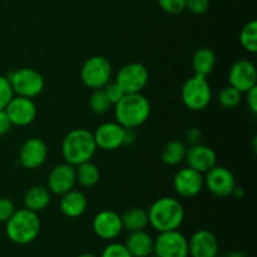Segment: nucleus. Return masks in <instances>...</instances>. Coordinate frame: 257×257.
<instances>
[{
    "label": "nucleus",
    "mask_w": 257,
    "mask_h": 257,
    "mask_svg": "<svg viewBox=\"0 0 257 257\" xmlns=\"http://www.w3.org/2000/svg\"><path fill=\"white\" fill-rule=\"evenodd\" d=\"M88 206L87 197L82 191L70 190L67 193L62 195L59 202V208L64 216L69 218L80 217L85 212Z\"/></svg>",
    "instance_id": "nucleus-20"
},
{
    "label": "nucleus",
    "mask_w": 257,
    "mask_h": 257,
    "mask_svg": "<svg viewBox=\"0 0 257 257\" xmlns=\"http://www.w3.org/2000/svg\"><path fill=\"white\" fill-rule=\"evenodd\" d=\"M186 152H187V148H186V145L183 142L177 140L168 141L162 148L161 160L166 165L176 166L185 160Z\"/></svg>",
    "instance_id": "nucleus-25"
},
{
    "label": "nucleus",
    "mask_w": 257,
    "mask_h": 257,
    "mask_svg": "<svg viewBox=\"0 0 257 257\" xmlns=\"http://www.w3.org/2000/svg\"><path fill=\"white\" fill-rule=\"evenodd\" d=\"M147 68L141 63H130L118 70L115 83L124 90L125 94L141 93L148 83Z\"/></svg>",
    "instance_id": "nucleus-9"
},
{
    "label": "nucleus",
    "mask_w": 257,
    "mask_h": 257,
    "mask_svg": "<svg viewBox=\"0 0 257 257\" xmlns=\"http://www.w3.org/2000/svg\"><path fill=\"white\" fill-rule=\"evenodd\" d=\"M12 122H10L9 117H8L5 109H0V136L5 135L12 128Z\"/></svg>",
    "instance_id": "nucleus-38"
},
{
    "label": "nucleus",
    "mask_w": 257,
    "mask_h": 257,
    "mask_svg": "<svg viewBox=\"0 0 257 257\" xmlns=\"http://www.w3.org/2000/svg\"><path fill=\"white\" fill-rule=\"evenodd\" d=\"M100 257H133L128 252L124 243H110L103 250Z\"/></svg>",
    "instance_id": "nucleus-33"
},
{
    "label": "nucleus",
    "mask_w": 257,
    "mask_h": 257,
    "mask_svg": "<svg viewBox=\"0 0 257 257\" xmlns=\"http://www.w3.org/2000/svg\"><path fill=\"white\" fill-rule=\"evenodd\" d=\"M246 102H247L248 108L253 114L257 113V85L251 88L250 90L246 92Z\"/></svg>",
    "instance_id": "nucleus-37"
},
{
    "label": "nucleus",
    "mask_w": 257,
    "mask_h": 257,
    "mask_svg": "<svg viewBox=\"0 0 257 257\" xmlns=\"http://www.w3.org/2000/svg\"><path fill=\"white\" fill-rule=\"evenodd\" d=\"M89 107L95 114H104L112 107V103L108 99L105 92L102 89H94L89 98Z\"/></svg>",
    "instance_id": "nucleus-28"
},
{
    "label": "nucleus",
    "mask_w": 257,
    "mask_h": 257,
    "mask_svg": "<svg viewBox=\"0 0 257 257\" xmlns=\"http://www.w3.org/2000/svg\"><path fill=\"white\" fill-rule=\"evenodd\" d=\"M14 97V92L8 77L0 74V109H5L10 99Z\"/></svg>",
    "instance_id": "nucleus-30"
},
{
    "label": "nucleus",
    "mask_w": 257,
    "mask_h": 257,
    "mask_svg": "<svg viewBox=\"0 0 257 257\" xmlns=\"http://www.w3.org/2000/svg\"><path fill=\"white\" fill-rule=\"evenodd\" d=\"M232 195L237 198H242L243 195H245V191H243L241 187H238V186H236L235 190H233V192H232Z\"/></svg>",
    "instance_id": "nucleus-39"
},
{
    "label": "nucleus",
    "mask_w": 257,
    "mask_h": 257,
    "mask_svg": "<svg viewBox=\"0 0 257 257\" xmlns=\"http://www.w3.org/2000/svg\"><path fill=\"white\" fill-rule=\"evenodd\" d=\"M227 257H246V256L245 253L241 252V251H233V252H231Z\"/></svg>",
    "instance_id": "nucleus-40"
},
{
    "label": "nucleus",
    "mask_w": 257,
    "mask_h": 257,
    "mask_svg": "<svg viewBox=\"0 0 257 257\" xmlns=\"http://www.w3.org/2000/svg\"><path fill=\"white\" fill-rule=\"evenodd\" d=\"M93 231L103 240H113L120 235L123 230L122 218L117 212L110 210L100 211L93 218Z\"/></svg>",
    "instance_id": "nucleus-17"
},
{
    "label": "nucleus",
    "mask_w": 257,
    "mask_h": 257,
    "mask_svg": "<svg viewBox=\"0 0 257 257\" xmlns=\"http://www.w3.org/2000/svg\"><path fill=\"white\" fill-rule=\"evenodd\" d=\"M218 241L211 231L198 230L188 240V256L217 257Z\"/></svg>",
    "instance_id": "nucleus-18"
},
{
    "label": "nucleus",
    "mask_w": 257,
    "mask_h": 257,
    "mask_svg": "<svg viewBox=\"0 0 257 257\" xmlns=\"http://www.w3.org/2000/svg\"><path fill=\"white\" fill-rule=\"evenodd\" d=\"M186 140H187L188 143H191V146L198 145L202 141V132L198 127H191L186 132Z\"/></svg>",
    "instance_id": "nucleus-36"
},
{
    "label": "nucleus",
    "mask_w": 257,
    "mask_h": 257,
    "mask_svg": "<svg viewBox=\"0 0 257 257\" xmlns=\"http://www.w3.org/2000/svg\"><path fill=\"white\" fill-rule=\"evenodd\" d=\"M203 180L208 191L221 198L232 196L233 190L237 186L232 172L226 167L217 165L206 172V177Z\"/></svg>",
    "instance_id": "nucleus-10"
},
{
    "label": "nucleus",
    "mask_w": 257,
    "mask_h": 257,
    "mask_svg": "<svg viewBox=\"0 0 257 257\" xmlns=\"http://www.w3.org/2000/svg\"><path fill=\"white\" fill-rule=\"evenodd\" d=\"M216 55L210 48H200L192 57V69L195 74L207 78L215 69Z\"/></svg>",
    "instance_id": "nucleus-23"
},
{
    "label": "nucleus",
    "mask_w": 257,
    "mask_h": 257,
    "mask_svg": "<svg viewBox=\"0 0 257 257\" xmlns=\"http://www.w3.org/2000/svg\"><path fill=\"white\" fill-rule=\"evenodd\" d=\"M188 167L200 173H206L217 163V156L211 147L205 145H193L186 152L185 157Z\"/></svg>",
    "instance_id": "nucleus-19"
},
{
    "label": "nucleus",
    "mask_w": 257,
    "mask_h": 257,
    "mask_svg": "<svg viewBox=\"0 0 257 257\" xmlns=\"http://www.w3.org/2000/svg\"><path fill=\"white\" fill-rule=\"evenodd\" d=\"M228 82L231 87L236 88L241 93H246L257 85V72L252 62L240 59L235 62L228 73Z\"/></svg>",
    "instance_id": "nucleus-12"
},
{
    "label": "nucleus",
    "mask_w": 257,
    "mask_h": 257,
    "mask_svg": "<svg viewBox=\"0 0 257 257\" xmlns=\"http://www.w3.org/2000/svg\"><path fill=\"white\" fill-rule=\"evenodd\" d=\"M210 8V0H186V9L195 15L205 14Z\"/></svg>",
    "instance_id": "nucleus-35"
},
{
    "label": "nucleus",
    "mask_w": 257,
    "mask_h": 257,
    "mask_svg": "<svg viewBox=\"0 0 257 257\" xmlns=\"http://www.w3.org/2000/svg\"><path fill=\"white\" fill-rule=\"evenodd\" d=\"M148 223L158 232L178 230L185 220L182 203L173 197H162L148 208Z\"/></svg>",
    "instance_id": "nucleus-1"
},
{
    "label": "nucleus",
    "mask_w": 257,
    "mask_h": 257,
    "mask_svg": "<svg viewBox=\"0 0 257 257\" xmlns=\"http://www.w3.org/2000/svg\"><path fill=\"white\" fill-rule=\"evenodd\" d=\"M112 78V65L107 58L94 55L85 60L80 69V79L83 84L90 89H102Z\"/></svg>",
    "instance_id": "nucleus-7"
},
{
    "label": "nucleus",
    "mask_w": 257,
    "mask_h": 257,
    "mask_svg": "<svg viewBox=\"0 0 257 257\" xmlns=\"http://www.w3.org/2000/svg\"><path fill=\"white\" fill-rule=\"evenodd\" d=\"M114 107L117 123L124 128L136 130L147 122L151 115L150 100L141 93L125 94Z\"/></svg>",
    "instance_id": "nucleus-4"
},
{
    "label": "nucleus",
    "mask_w": 257,
    "mask_h": 257,
    "mask_svg": "<svg viewBox=\"0 0 257 257\" xmlns=\"http://www.w3.org/2000/svg\"><path fill=\"white\" fill-rule=\"evenodd\" d=\"M48 157V147L40 138L32 137L23 143L19 152L20 165L28 170L42 167Z\"/></svg>",
    "instance_id": "nucleus-15"
},
{
    "label": "nucleus",
    "mask_w": 257,
    "mask_h": 257,
    "mask_svg": "<svg viewBox=\"0 0 257 257\" xmlns=\"http://www.w3.org/2000/svg\"><path fill=\"white\" fill-rule=\"evenodd\" d=\"M97 151L93 133L84 128H77L68 133L62 142V155L65 162L78 166L90 161Z\"/></svg>",
    "instance_id": "nucleus-3"
},
{
    "label": "nucleus",
    "mask_w": 257,
    "mask_h": 257,
    "mask_svg": "<svg viewBox=\"0 0 257 257\" xmlns=\"http://www.w3.org/2000/svg\"><path fill=\"white\" fill-rule=\"evenodd\" d=\"M103 90L105 92V94H107L108 99H109V102L112 103V105L117 104V103L125 95L124 90H123L115 82L108 83V84L103 88Z\"/></svg>",
    "instance_id": "nucleus-32"
},
{
    "label": "nucleus",
    "mask_w": 257,
    "mask_h": 257,
    "mask_svg": "<svg viewBox=\"0 0 257 257\" xmlns=\"http://www.w3.org/2000/svg\"><path fill=\"white\" fill-rule=\"evenodd\" d=\"M14 212V202L8 197H0V223L7 222Z\"/></svg>",
    "instance_id": "nucleus-34"
},
{
    "label": "nucleus",
    "mask_w": 257,
    "mask_h": 257,
    "mask_svg": "<svg viewBox=\"0 0 257 257\" xmlns=\"http://www.w3.org/2000/svg\"><path fill=\"white\" fill-rule=\"evenodd\" d=\"M181 98L188 109L195 112L206 109L212 99V90L207 78L197 74L188 78L182 85Z\"/></svg>",
    "instance_id": "nucleus-5"
},
{
    "label": "nucleus",
    "mask_w": 257,
    "mask_h": 257,
    "mask_svg": "<svg viewBox=\"0 0 257 257\" xmlns=\"http://www.w3.org/2000/svg\"><path fill=\"white\" fill-rule=\"evenodd\" d=\"M240 43L243 49L248 53L255 54L257 52V22L251 20L245 27L242 28L240 33Z\"/></svg>",
    "instance_id": "nucleus-27"
},
{
    "label": "nucleus",
    "mask_w": 257,
    "mask_h": 257,
    "mask_svg": "<svg viewBox=\"0 0 257 257\" xmlns=\"http://www.w3.org/2000/svg\"><path fill=\"white\" fill-rule=\"evenodd\" d=\"M77 183L75 177V167L69 163H62L58 165L50 171L48 177V190L50 193L62 196L68 191L73 190Z\"/></svg>",
    "instance_id": "nucleus-16"
},
{
    "label": "nucleus",
    "mask_w": 257,
    "mask_h": 257,
    "mask_svg": "<svg viewBox=\"0 0 257 257\" xmlns=\"http://www.w3.org/2000/svg\"><path fill=\"white\" fill-rule=\"evenodd\" d=\"M42 223L37 212L28 208L15 210L12 217L5 222V232L12 242L28 245L39 236Z\"/></svg>",
    "instance_id": "nucleus-2"
},
{
    "label": "nucleus",
    "mask_w": 257,
    "mask_h": 257,
    "mask_svg": "<svg viewBox=\"0 0 257 257\" xmlns=\"http://www.w3.org/2000/svg\"><path fill=\"white\" fill-rule=\"evenodd\" d=\"M241 99H242V93L231 85L223 88L218 94V102L225 109L236 108L241 103Z\"/></svg>",
    "instance_id": "nucleus-29"
},
{
    "label": "nucleus",
    "mask_w": 257,
    "mask_h": 257,
    "mask_svg": "<svg viewBox=\"0 0 257 257\" xmlns=\"http://www.w3.org/2000/svg\"><path fill=\"white\" fill-rule=\"evenodd\" d=\"M163 12L168 14H181L186 10V0H157Z\"/></svg>",
    "instance_id": "nucleus-31"
},
{
    "label": "nucleus",
    "mask_w": 257,
    "mask_h": 257,
    "mask_svg": "<svg viewBox=\"0 0 257 257\" xmlns=\"http://www.w3.org/2000/svg\"><path fill=\"white\" fill-rule=\"evenodd\" d=\"M77 257H97V256L93 255V253H82V255H79Z\"/></svg>",
    "instance_id": "nucleus-41"
},
{
    "label": "nucleus",
    "mask_w": 257,
    "mask_h": 257,
    "mask_svg": "<svg viewBox=\"0 0 257 257\" xmlns=\"http://www.w3.org/2000/svg\"><path fill=\"white\" fill-rule=\"evenodd\" d=\"M50 200H52V193L44 186H33L25 192L23 203L24 207L34 212L44 210L49 206Z\"/></svg>",
    "instance_id": "nucleus-22"
},
{
    "label": "nucleus",
    "mask_w": 257,
    "mask_h": 257,
    "mask_svg": "<svg viewBox=\"0 0 257 257\" xmlns=\"http://www.w3.org/2000/svg\"><path fill=\"white\" fill-rule=\"evenodd\" d=\"M124 246L133 257H150L153 255L155 240L145 230L133 231L128 235Z\"/></svg>",
    "instance_id": "nucleus-21"
},
{
    "label": "nucleus",
    "mask_w": 257,
    "mask_h": 257,
    "mask_svg": "<svg viewBox=\"0 0 257 257\" xmlns=\"http://www.w3.org/2000/svg\"><path fill=\"white\" fill-rule=\"evenodd\" d=\"M75 177L77 182L85 188H90L99 182L100 173L97 166L90 161L75 166Z\"/></svg>",
    "instance_id": "nucleus-26"
},
{
    "label": "nucleus",
    "mask_w": 257,
    "mask_h": 257,
    "mask_svg": "<svg viewBox=\"0 0 257 257\" xmlns=\"http://www.w3.org/2000/svg\"><path fill=\"white\" fill-rule=\"evenodd\" d=\"M125 128L117 122H105L93 133L97 148L103 151H115L124 146Z\"/></svg>",
    "instance_id": "nucleus-13"
},
{
    "label": "nucleus",
    "mask_w": 257,
    "mask_h": 257,
    "mask_svg": "<svg viewBox=\"0 0 257 257\" xmlns=\"http://www.w3.org/2000/svg\"><path fill=\"white\" fill-rule=\"evenodd\" d=\"M120 218H122L123 228L128 230L130 232L145 230L150 225L147 211L141 207L130 208L123 213V216H120Z\"/></svg>",
    "instance_id": "nucleus-24"
},
{
    "label": "nucleus",
    "mask_w": 257,
    "mask_h": 257,
    "mask_svg": "<svg viewBox=\"0 0 257 257\" xmlns=\"http://www.w3.org/2000/svg\"><path fill=\"white\" fill-rule=\"evenodd\" d=\"M14 94L25 98H35L44 90L45 80L33 68H20L8 75Z\"/></svg>",
    "instance_id": "nucleus-6"
},
{
    "label": "nucleus",
    "mask_w": 257,
    "mask_h": 257,
    "mask_svg": "<svg viewBox=\"0 0 257 257\" xmlns=\"http://www.w3.org/2000/svg\"><path fill=\"white\" fill-rule=\"evenodd\" d=\"M156 257H188V240L178 230L160 232L155 240Z\"/></svg>",
    "instance_id": "nucleus-8"
},
{
    "label": "nucleus",
    "mask_w": 257,
    "mask_h": 257,
    "mask_svg": "<svg viewBox=\"0 0 257 257\" xmlns=\"http://www.w3.org/2000/svg\"><path fill=\"white\" fill-rule=\"evenodd\" d=\"M8 117L13 125L18 127H25L33 123L37 118L38 109L35 103L33 102L32 98L25 97H13L8 105L5 107Z\"/></svg>",
    "instance_id": "nucleus-11"
},
{
    "label": "nucleus",
    "mask_w": 257,
    "mask_h": 257,
    "mask_svg": "<svg viewBox=\"0 0 257 257\" xmlns=\"http://www.w3.org/2000/svg\"><path fill=\"white\" fill-rule=\"evenodd\" d=\"M203 186H205V180L202 173L190 167L180 170L173 178V188L181 197H195L202 191Z\"/></svg>",
    "instance_id": "nucleus-14"
}]
</instances>
